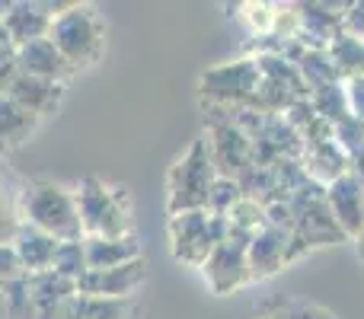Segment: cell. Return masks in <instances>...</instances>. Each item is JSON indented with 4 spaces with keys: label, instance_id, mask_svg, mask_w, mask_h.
I'll use <instances>...</instances> for the list:
<instances>
[{
    "label": "cell",
    "instance_id": "obj_1",
    "mask_svg": "<svg viewBox=\"0 0 364 319\" xmlns=\"http://www.w3.org/2000/svg\"><path fill=\"white\" fill-rule=\"evenodd\" d=\"M16 220L26 227L48 233V237L61 239V243H74L83 239L80 211H77L74 188L61 185L51 179H29L23 182L16 198Z\"/></svg>",
    "mask_w": 364,
    "mask_h": 319
},
{
    "label": "cell",
    "instance_id": "obj_2",
    "mask_svg": "<svg viewBox=\"0 0 364 319\" xmlns=\"http://www.w3.org/2000/svg\"><path fill=\"white\" fill-rule=\"evenodd\" d=\"M55 19H51L48 38L64 55V61L80 74L100 64L106 51V23L90 4H48Z\"/></svg>",
    "mask_w": 364,
    "mask_h": 319
},
{
    "label": "cell",
    "instance_id": "obj_3",
    "mask_svg": "<svg viewBox=\"0 0 364 319\" xmlns=\"http://www.w3.org/2000/svg\"><path fill=\"white\" fill-rule=\"evenodd\" d=\"M77 211H80L83 237H128L134 233V205L128 188L112 185L100 175H83L74 188Z\"/></svg>",
    "mask_w": 364,
    "mask_h": 319
},
{
    "label": "cell",
    "instance_id": "obj_4",
    "mask_svg": "<svg viewBox=\"0 0 364 319\" xmlns=\"http://www.w3.org/2000/svg\"><path fill=\"white\" fill-rule=\"evenodd\" d=\"M214 182H218V166L211 160L208 141H192V147L173 163L170 175H166V207H170V214L205 211Z\"/></svg>",
    "mask_w": 364,
    "mask_h": 319
},
{
    "label": "cell",
    "instance_id": "obj_5",
    "mask_svg": "<svg viewBox=\"0 0 364 319\" xmlns=\"http://www.w3.org/2000/svg\"><path fill=\"white\" fill-rule=\"evenodd\" d=\"M227 230H230L227 217H214L208 211L170 214V249L176 262L201 269L214 252V246L227 237Z\"/></svg>",
    "mask_w": 364,
    "mask_h": 319
},
{
    "label": "cell",
    "instance_id": "obj_6",
    "mask_svg": "<svg viewBox=\"0 0 364 319\" xmlns=\"http://www.w3.org/2000/svg\"><path fill=\"white\" fill-rule=\"evenodd\" d=\"M246 249H250V237L240 230H227V237L214 246V252L208 256V262L201 265L205 269V278L218 294H227L233 288H243L246 281H252L250 275V262H246Z\"/></svg>",
    "mask_w": 364,
    "mask_h": 319
},
{
    "label": "cell",
    "instance_id": "obj_7",
    "mask_svg": "<svg viewBox=\"0 0 364 319\" xmlns=\"http://www.w3.org/2000/svg\"><path fill=\"white\" fill-rule=\"evenodd\" d=\"M147 269L144 259H134L119 269H102V271H83L77 278V294L83 297H106V301H132L134 291L144 284Z\"/></svg>",
    "mask_w": 364,
    "mask_h": 319
},
{
    "label": "cell",
    "instance_id": "obj_8",
    "mask_svg": "<svg viewBox=\"0 0 364 319\" xmlns=\"http://www.w3.org/2000/svg\"><path fill=\"white\" fill-rule=\"evenodd\" d=\"M201 93L214 102L256 99L259 93V61H237L227 67H214L201 77Z\"/></svg>",
    "mask_w": 364,
    "mask_h": 319
},
{
    "label": "cell",
    "instance_id": "obj_9",
    "mask_svg": "<svg viewBox=\"0 0 364 319\" xmlns=\"http://www.w3.org/2000/svg\"><path fill=\"white\" fill-rule=\"evenodd\" d=\"M326 205L339 230L346 237H358L364 227V185L352 169L326 185Z\"/></svg>",
    "mask_w": 364,
    "mask_h": 319
},
{
    "label": "cell",
    "instance_id": "obj_10",
    "mask_svg": "<svg viewBox=\"0 0 364 319\" xmlns=\"http://www.w3.org/2000/svg\"><path fill=\"white\" fill-rule=\"evenodd\" d=\"M29 284L36 297V319H70L77 301V281L58 271H42V275H29Z\"/></svg>",
    "mask_w": 364,
    "mask_h": 319
},
{
    "label": "cell",
    "instance_id": "obj_11",
    "mask_svg": "<svg viewBox=\"0 0 364 319\" xmlns=\"http://www.w3.org/2000/svg\"><path fill=\"white\" fill-rule=\"evenodd\" d=\"M51 13L48 4H38V0H16L10 4L4 16V29L10 36V45L13 48H23L29 42H38V38H48L51 32Z\"/></svg>",
    "mask_w": 364,
    "mask_h": 319
},
{
    "label": "cell",
    "instance_id": "obj_12",
    "mask_svg": "<svg viewBox=\"0 0 364 319\" xmlns=\"http://www.w3.org/2000/svg\"><path fill=\"white\" fill-rule=\"evenodd\" d=\"M10 96L19 109H26L29 115H36L38 121H45L48 115H55L64 102V83L55 80H42V77H29L19 74L10 87Z\"/></svg>",
    "mask_w": 364,
    "mask_h": 319
},
{
    "label": "cell",
    "instance_id": "obj_13",
    "mask_svg": "<svg viewBox=\"0 0 364 319\" xmlns=\"http://www.w3.org/2000/svg\"><path fill=\"white\" fill-rule=\"evenodd\" d=\"M16 64H19V74H29V77H42V80H55V83H68L70 77L77 74L64 55L55 48L51 38H38V42H29L23 48H16Z\"/></svg>",
    "mask_w": 364,
    "mask_h": 319
},
{
    "label": "cell",
    "instance_id": "obj_14",
    "mask_svg": "<svg viewBox=\"0 0 364 319\" xmlns=\"http://www.w3.org/2000/svg\"><path fill=\"white\" fill-rule=\"evenodd\" d=\"M246 262H250L252 278H269L288 262V233L275 224H265L259 233L250 237V249H246Z\"/></svg>",
    "mask_w": 364,
    "mask_h": 319
},
{
    "label": "cell",
    "instance_id": "obj_15",
    "mask_svg": "<svg viewBox=\"0 0 364 319\" xmlns=\"http://www.w3.org/2000/svg\"><path fill=\"white\" fill-rule=\"evenodd\" d=\"M83 256H87V271H102V269H119L134 259H141V239L138 233L128 237H83Z\"/></svg>",
    "mask_w": 364,
    "mask_h": 319
},
{
    "label": "cell",
    "instance_id": "obj_16",
    "mask_svg": "<svg viewBox=\"0 0 364 319\" xmlns=\"http://www.w3.org/2000/svg\"><path fill=\"white\" fill-rule=\"evenodd\" d=\"M58 246H61V239L48 237V233L36 230V227H26V224H19L16 237H13V249H16L26 275H42V271H51V262H55Z\"/></svg>",
    "mask_w": 364,
    "mask_h": 319
},
{
    "label": "cell",
    "instance_id": "obj_17",
    "mask_svg": "<svg viewBox=\"0 0 364 319\" xmlns=\"http://www.w3.org/2000/svg\"><path fill=\"white\" fill-rule=\"evenodd\" d=\"M38 125L42 121L36 115L19 109L10 96H0V157H10L19 147H26V141L38 131Z\"/></svg>",
    "mask_w": 364,
    "mask_h": 319
},
{
    "label": "cell",
    "instance_id": "obj_18",
    "mask_svg": "<svg viewBox=\"0 0 364 319\" xmlns=\"http://www.w3.org/2000/svg\"><path fill=\"white\" fill-rule=\"evenodd\" d=\"M329 64L336 67V74L348 77V80L364 77V38H355L348 32L336 36L329 45Z\"/></svg>",
    "mask_w": 364,
    "mask_h": 319
},
{
    "label": "cell",
    "instance_id": "obj_19",
    "mask_svg": "<svg viewBox=\"0 0 364 319\" xmlns=\"http://www.w3.org/2000/svg\"><path fill=\"white\" fill-rule=\"evenodd\" d=\"M132 301H106V297H83L77 294L70 319H132Z\"/></svg>",
    "mask_w": 364,
    "mask_h": 319
},
{
    "label": "cell",
    "instance_id": "obj_20",
    "mask_svg": "<svg viewBox=\"0 0 364 319\" xmlns=\"http://www.w3.org/2000/svg\"><path fill=\"white\" fill-rule=\"evenodd\" d=\"M4 319H36V297H32L29 275L4 284Z\"/></svg>",
    "mask_w": 364,
    "mask_h": 319
},
{
    "label": "cell",
    "instance_id": "obj_21",
    "mask_svg": "<svg viewBox=\"0 0 364 319\" xmlns=\"http://www.w3.org/2000/svg\"><path fill=\"white\" fill-rule=\"evenodd\" d=\"M51 271H58V275L70 278V281H77V278L87 271V256H83V239H74V243H61L55 252V262H51Z\"/></svg>",
    "mask_w": 364,
    "mask_h": 319
},
{
    "label": "cell",
    "instance_id": "obj_22",
    "mask_svg": "<svg viewBox=\"0 0 364 319\" xmlns=\"http://www.w3.org/2000/svg\"><path fill=\"white\" fill-rule=\"evenodd\" d=\"M243 19L250 23V29L256 36H272L275 32V19H278V6L272 4H246L243 6Z\"/></svg>",
    "mask_w": 364,
    "mask_h": 319
},
{
    "label": "cell",
    "instance_id": "obj_23",
    "mask_svg": "<svg viewBox=\"0 0 364 319\" xmlns=\"http://www.w3.org/2000/svg\"><path fill=\"white\" fill-rule=\"evenodd\" d=\"M23 262H19L13 243H0V284L13 281V278H23Z\"/></svg>",
    "mask_w": 364,
    "mask_h": 319
},
{
    "label": "cell",
    "instance_id": "obj_24",
    "mask_svg": "<svg viewBox=\"0 0 364 319\" xmlns=\"http://www.w3.org/2000/svg\"><path fill=\"white\" fill-rule=\"evenodd\" d=\"M16 207L10 205V198H6L4 192H0V243H13V237H16Z\"/></svg>",
    "mask_w": 364,
    "mask_h": 319
},
{
    "label": "cell",
    "instance_id": "obj_25",
    "mask_svg": "<svg viewBox=\"0 0 364 319\" xmlns=\"http://www.w3.org/2000/svg\"><path fill=\"white\" fill-rule=\"evenodd\" d=\"M19 77V64H16V48L0 51V96L10 93L13 80Z\"/></svg>",
    "mask_w": 364,
    "mask_h": 319
},
{
    "label": "cell",
    "instance_id": "obj_26",
    "mask_svg": "<svg viewBox=\"0 0 364 319\" xmlns=\"http://www.w3.org/2000/svg\"><path fill=\"white\" fill-rule=\"evenodd\" d=\"M262 319H333V316H326L323 310H314V307H297V310H282V313H272Z\"/></svg>",
    "mask_w": 364,
    "mask_h": 319
},
{
    "label": "cell",
    "instance_id": "obj_27",
    "mask_svg": "<svg viewBox=\"0 0 364 319\" xmlns=\"http://www.w3.org/2000/svg\"><path fill=\"white\" fill-rule=\"evenodd\" d=\"M346 29H348V36H355V38H364V4L358 6H352V10L346 13Z\"/></svg>",
    "mask_w": 364,
    "mask_h": 319
},
{
    "label": "cell",
    "instance_id": "obj_28",
    "mask_svg": "<svg viewBox=\"0 0 364 319\" xmlns=\"http://www.w3.org/2000/svg\"><path fill=\"white\" fill-rule=\"evenodd\" d=\"M352 173H355V175H358V182H361V185H364V151L358 153V157H355V166H352Z\"/></svg>",
    "mask_w": 364,
    "mask_h": 319
},
{
    "label": "cell",
    "instance_id": "obj_29",
    "mask_svg": "<svg viewBox=\"0 0 364 319\" xmlns=\"http://www.w3.org/2000/svg\"><path fill=\"white\" fill-rule=\"evenodd\" d=\"M6 48H13V45H10V36H6V29H4V19H0V51H6Z\"/></svg>",
    "mask_w": 364,
    "mask_h": 319
},
{
    "label": "cell",
    "instance_id": "obj_30",
    "mask_svg": "<svg viewBox=\"0 0 364 319\" xmlns=\"http://www.w3.org/2000/svg\"><path fill=\"white\" fill-rule=\"evenodd\" d=\"M355 239H358V252H361V259H364V227H361V233Z\"/></svg>",
    "mask_w": 364,
    "mask_h": 319
},
{
    "label": "cell",
    "instance_id": "obj_31",
    "mask_svg": "<svg viewBox=\"0 0 364 319\" xmlns=\"http://www.w3.org/2000/svg\"><path fill=\"white\" fill-rule=\"evenodd\" d=\"M6 10H10V0H0V19L6 16Z\"/></svg>",
    "mask_w": 364,
    "mask_h": 319
},
{
    "label": "cell",
    "instance_id": "obj_32",
    "mask_svg": "<svg viewBox=\"0 0 364 319\" xmlns=\"http://www.w3.org/2000/svg\"><path fill=\"white\" fill-rule=\"evenodd\" d=\"M0 319H4V284H0Z\"/></svg>",
    "mask_w": 364,
    "mask_h": 319
}]
</instances>
